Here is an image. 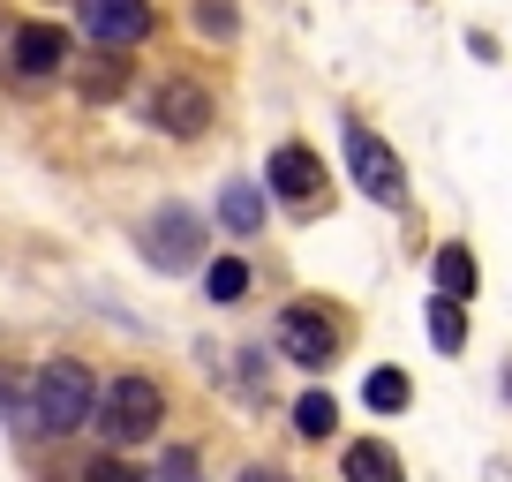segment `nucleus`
<instances>
[{
  "instance_id": "obj_2",
  "label": "nucleus",
  "mask_w": 512,
  "mask_h": 482,
  "mask_svg": "<svg viewBox=\"0 0 512 482\" xmlns=\"http://www.w3.org/2000/svg\"><path fill=\"white\" fill-rule=\"evenodd\" d=\"M91 407H98V385H91L83 362H68V354L38 362V430H46V437L91 430Z\"/></svg>"
},
{
  "instance_id": "obj_11",
  "label": "nucleus",
  "mask_w": 512,
  "mask_h": 482,
  "mask_svg": "<svg viewBox=\"0 0 512 482\" xmlns=\"http://www.w3.org/2000/svg\"><path fill=\"white\" fill-rule=\"evenodd\" d=\"M347 482H407V475H400V452L377 445V437L347 445Z\"/></svg>"
},
{
  "instance_id": "obj_5",
  "label": "nucleus",
  "mask_w": 512,
  "mask_h": 482,
  "mask_svg": "<svg viewBox=\"0 0 512 482\" xmlns=\"http://www.w3.org/2000/svg\"><path fill=\"white\" fill-rule=\"evenodd\" d=\"M68 68V31L61 23H16L8 38V83H46Z\"/></svg>"
},
{
  "instance_id": "obj_4",
  "label": "nucleus",
  "mask_w": 512,
  "mask_h": 482,
  "mask_svg": "<svg viewBox=\"0 0 512 482\" xmlns=\"http://www.w3.org/2000/svg\"><path fill=\"white\" fill-rule=\"evenodd\" d=\"M196 249H204V219H196L189 204L151 211V226H144V257L159 264V272H189V264H196Z\"/></svg>"
},
{
  "instance_id": "obj_15",
  "label": "nucleus",
  "mask_w": 512,
  "mask_h": 482,
  "mask_svg": "<svg viewBox=\"0 0 512 482\" xmlns=\"http://www.w3.org/2000/svg\"><path fill=\"white\" fill-rule=\"evenodd\" d=\"M362 400H369V415H400V407H407V377L400 370H369Z\"/></svg>"
},
{
  "instance_id": "obj_16",
  "label": "nucleus",
  "mask_w": 512,
  "mask_h": 482,
  "mask_svg": "<svg viewBox=\"0 0 512 482\" xmlns=\"http://www.w3.org/2000/svg\"><path fill=\"white\" fill-rule=\"evenodd\" d=\"M204 294H211V302H241V294H249V264H241V257H219V264L204 272Z\"/></svg>"
},
{
  "instance_id": "obj_14",
  "label": "nucleus",
  "mask_w": 512,
  "mask_h": 482,
  "mask_svg": "<svg viewBox=\"0 0 512 482\" xmlns=\"http://www.w3.org/2000/svg\"><path fill=\"white\" fill-rule=\"evenodd\" d=\"M430 339H437L445 354L467 347V317H460V302H452V294H437V302H430Z\"/></svg>"
},
{
  "instance_id": "obj_9",
  "label": "nucleus",
  "mask_w": 512,
  "mask_h": 482,
  "mask_svg": "<svg viewBox=\"0 0 512 482\" xmlns=\"http://www.w3.org/2000/svg\"><path fill=\"white\" fill-rule=\"evenodd\" d=\"M264 174H272V189L287 196V204H309V196H317V181H324V166H317V151H309V144H279Z\"/></svg>"
},
{
  "instance_id": "obj_13",
  "label": "nucleus",
  "mask_w": 512,
  "mask_h": 482,
  "mask_svg": "<svg viewBox=\"0 0 512 482\" xmlns=\"http://www.w3.org/2000/svg\"><path fill=\"white\" fill-rule=\"evenodd\" d=\"M437 294H452V302H475V257H467L460 241H445V249H437Z\"/></svg>"
},
{
  "instance_id": "obj_18",
  "label": "nucleus",
  "mask_w": 512,
  "mask_h": 482,
  "mask_svg": "<svg viewBox=\"0 0 512 482\" xmlns=\"http://www.w3.org/2000/svg\"><path fill=\"white\" fill-rule=\"evenodd\" d=\"M189 23L204 38H234V0H189Z\"/></svg>"
},
{
  "instance_id": "obj_8",
  "label": "nucleus",
  "mask_w": 512,
  "mask_h": 482,
  "mask_svg": "<svg viewBox=\"0 0 512 482\" xmlns=\"http://www.w3.org/2000/svg\"><path fill=\"white\" fill-rule=\"evenodd\" d=\"M151 121H159L166 136H181V144H189V136L211 129V98L196 91L189 76H174V83H159V91H151Z\"/></svg>"
},
{
  "instance_id": "obj_17",
  "label": "nucleus",
  "mask_w": 512,
  "mask_h": 482,
  "mask_svg": "<svg viewBox=\"0 0 512 482\" xmlns=\"http://www.w3.org/2000/svg\"><path fill=\"white\" fill-rule=\"evenodd\" d=\"M294 430H302V437H332L339 430V407L324 400V392H309V400H294Z\"/></svg>"
},
{
  "instance_id": "obj_21",
  "label": "nucleus",
  "mask_w": 512,
  "mask_h": 482,
  "mask_svg": "<svg viewBox=\"0 0 512 482\" xmlns=\"http://www.w3.org/2000/svg\"><path fill=\"white\" fill-rule=\"evenodd\" d=\"M234 482H287V475H279V467H241Z\"/></svg>"
},
{
  "instance_id": "obj_3",
  "label": "nucleus",
  "mask_w": 512,
  "mask_h": 482,
  "mask_svg": "<svg viewBox=\"0 0 512 482\" xmlns=\"http://www.w3.org/2000/svg\"><path fill=\"white\" fill-rule=\"evenodd\" d=\"M347 166H354V189H362L369 204H407V166H400V151L377 144L362 121H347Z\"/></svg>"
},
{
  "instance_id": "obj_19",
  "label": "nucleus",
  "mask_w": 512,
  "mask_h": 482,
  "mask_svg": "<svg viewBox=\"0 0 512 482\" xmlns=\"http://www.w3.org/2000/svg\"><path fill=\"white\" fill-rule=\"evenodd\" d=\"M83 482H144V475H136V467H128L121 452H98V460L83 467Z\"/></svg>"
},
{
  "instance_id": "obj_6",
  "label": "nucleus",
  "mask_w": 512,
  "mask_h": 482,
  "mask_svg": "<svg viewBox=\"0 0 512 482\" xmlns=\"http://www.w3.org/2000/svg\"><path fill=\"white\" fill-rule=\"evenodd\" d=\"M339 339L347 332H339L324 309H287V317H279V347H287V362H302V370H324L339 354Z\"/></svg>"
},
{
  "instance_id": "obj_10",
  "label": "nucleus",
  "mask_w": 512,
  "mask_h": 482,
  "mask_svg": "<svg viewBox=\"0 0 512 482\" xmlns=\"http://www.w3.org/2000/svg\"><path fill=\"white\" fill-rule=\"evenodd\" d=\"M76 91H83V98H121V91H128V61H121V46L83 53V61H76Z\"/></svg>"
},
{
  "instance_id": "obj_1",
  "label": "nucleus",
  "mask_w": 512,
  "mask_h": 482,
  "mask_svg": "<svg viewBox=\"0 0 512 482\" xmlns=\"http://www.w3.org/2000/svg\"><path fill=\"white\" fill-rule=\"evenodd\" d=\"M159 422H166V392L151 385V377H113V385L98 392V407H91V430L106 437V445H144Z\"/></svg>"
},
{
  "instance_id": "obj_7",
  "label": "nucleus",
  "mask_w": 512,
  "mask_h": 482,
  "mask_svg": "<svg viewBox=\"0 0 512 482\" xmlns=\"http://www.w3.org/2000/svg\"><path fill=\"white\" fill-rule=\"evenodd\" d=\"M76 23L98 46H136L151 31V0H76Z\"/></svg>"
},
{
  "instance_id": "obj_20",
  "label": "nucleus",
  "mask_w": 512,
  "mask_h": 482,
  "mask_svg": "<svg viewBox=\"0 0 512 482\" xmlns=\"http://www.w3.org/2000/svg\"><path fill=\"white\" fill-rule=\"evenodd\" d=\"M151 482H196V452H189V445H174V452L159 460V475H151Z\"/></svg>"
},
{
  "instance_id": "obj_12",
  "label": "nucleus",
  "mask_w": 512,
  "mask_h": 482,
  "mask_svg": "<svg viewBox=\"0 0 512 482\" xmlns=\"http://www.w3.org/2000/svg\"><path fill=\"white\" fill-rule=\"evenodd\" d=\"M219 226H226V234H256V226H264V196H256L249 181H226V196H219Z\"/></svg>"
}]
</instances>
